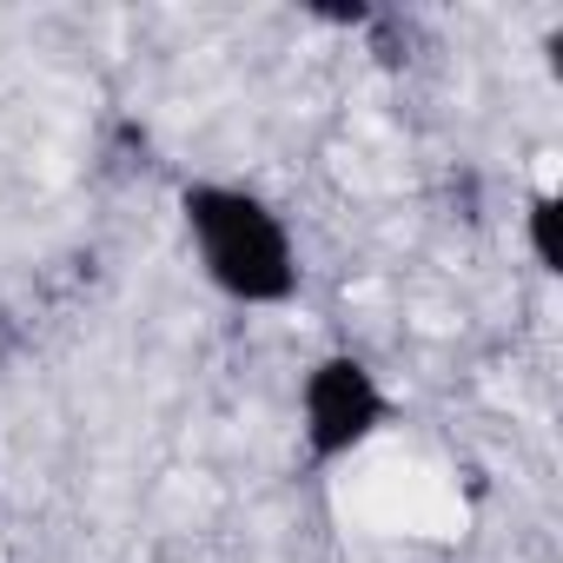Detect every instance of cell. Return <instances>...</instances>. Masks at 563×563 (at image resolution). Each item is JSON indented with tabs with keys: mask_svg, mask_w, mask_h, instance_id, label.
<instances>
[{
	"mask_svg": "<svg viewBox=\"0 0 563 563\" xmlns=\"http://www.w3.org/2000/svg\"><path fill=\"white\" fill-rule=\"evenodd\" d=\"M556 219H563V199H556V192H530V206H523V245H530V258H537V272H543V278H556V272H563Z\"/></svg>",
	"mask_w": 563,
	"mask_h": 563,
	"instance_id": "3957f363",
	"label": "cell"
},
{
	"mask_svg": "<svg viewBox=\"0 0 563 563\" xmlns=\"http://www.w3.org/2000/svg\"><path fill=\"white\" fill-rule=\"evenodd\" d=\"M391 424V391L358 352H325L299 378V444L312 471L345 464Z\"/></svg>",
	"mask_w": 563,
	"mask_h": 563,
	"instance_id": "7a4b0ae2",
	"label": "cell"
},
{
	"mask_svg": "<svg viewBox=\"0 0 563 563\" xmlns=\"http://www.w3.org/2000/svg\"><path fill=\"white\" fill-rule=\"evenodd\" d=\"M179 225H186L199 278L219 299H232L245 312H278L299 299V286H306L299 239L265 192H252L239 179H186Z\"/></svg>",
	"mask_w": 563,
	"mask_h": 563,
	"instance_id": "6da1fadb",
	"label": "cell"
}]
</instances>
